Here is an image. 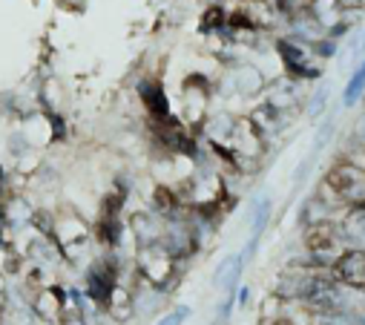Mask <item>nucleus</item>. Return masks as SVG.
I'll list each match as a JSON object with an SVG mask.
<instances>
[{
    "instance_id": "4468645a",
    "label": "nucleus",
    "mask_w": 365,
    "mask_h": 325,
    "mask_svg": "<svg viewBox=\"0 0 365 325\" xmlns=\"http://www.w3.org/2000/svg\"><path fill=\"white\" fill-rule=\"evenodd\" d=\"M325 104H328V89L322 87V89H317V92H314V101H311V107H308V109H311V118H317V116H319Z\"/></svg>"
},
{
    "instance_id": "39448f33",
    "label": "nucleus",
    "mask_w": 365,
    "mask_h": 325,
    "mask_svg": "<svg viewBox=\"0 0 365 325\" xmlns=\"http://www.w3.org/2000/svg\"><path fill=\"white\" fill-rule=\"evenodd\" d=\"M115 288H118V285H115V271H112L109 262H98V265H92L87 271V294H89V299L109 302Z\"/></svg>"
},
{
    "instance_id": "f257e3e1",
    "label": "nucleus",
    "mask_w": 365,
    "mask_h": 325,
    "mask_svg": "<svg viewBox=\"0 0 365 325\" xmlns=\"http://www.w3.org/2000/svg\"><path fill=\"white\" fill-rule=\"evenodd\" d=\"M322 187L348 207L359 204V202H365V167H359L354 161H337L328 167Z\"/></svg>"
},
{
    "instance_id": "6e6552de",
    "label": "nucleus",
    "mask_w": 365,
    "mask_h": 325,
    "mask_svg": "<svg viewBox=\"0 0 365 325\" xmlns=\"http://www.w3.org/2000/svg\"><path fill=\"white\" fill-rule=\"evenodd\" d=\"M244 256L242 254H233V256H224L219 265H216V271H213V285L216 288H227V291H233L236 288V282L244 271Z\"/></svg>"
},
{
    "instance_id": "9d476101",
    "label": "nucleus",
    "mask_w": 365,
    "mask_h": 325,
    "mask_svg": "<svg viewBox=\"0 0 365 325\" xmlns=\"http://www.w3.org/2000/svg\"><path fill=\"white\" fill-rule=\"evenodd\" d=\"M365 95V58L362 64L354 69V75L348 78V84H345V92H342V104L345 107H354L359 98Z\"/></svg>"
},
{
    "instance_id": "7ed1b4c3",
    "label": "nucleus",
    "mask_w": 365,
    "mask_h": 325,
    "mask_svg": "<svg viewBox=\"0 0 365 325\" xmlns=\"http://www.w3.org/2000/svg\"><path fill=\"white\" fill-rule=\"evenodd\" d=\"M331 276L351 291H365V247H345L331 262Z\"/></svg>"
},
{
    "instance_id": "ddd939ff",
    "label": "nucleus",
    "mask_w": 365,
    "mask_h": 325,
    "mask_svg": "<svg viewBox=\"0 0 365 325\" xmlns=\"http://www.w3.org/2000/svg\"><path fill=\"white\" fill-rule=\"evenodd\" d=\"M311 55H317V58H334V55H337V41H334V37L311 41Z\"/></svg>"
},
{
    "instance_id": "f8f14e48",
    "label": "nucleus",
    "mask_w": 365,
    "mask_h": 325,
    "mask_svg": "<svg viewBox=\"0 0 365 325\" xmlns=\"http://www.w3.org/2000/svg\"><path fill=\"white\" fill-rule=\"evenodd\" d=\"M222 26H227L224 9L222 6H210V12H204V17H202V32H213V29H222Z\"/></svg>"
},
{
    "instance_id": "1a4fd4ad",
    "label": "nucleus",
    "mask_w": 365,
    "mask_h": 325,
    "mask_svg": "<svg viewBox=\"0 0 365 325\" xmlns=\"http://www.w3.org/2000/svg\"><path fill=\"white\" fill-rule=\"evenodd\" d=\"M132 227H136V239H139L141 247L161 242V225L152 213H136L132 216Z\"/></svg>"
},
{
    "instance_id": "f3484780",
    "label": "nucleus",
    "mask_w": 365,
    "mask_h": 325,
    "mask_svg": "<svg viewBox=\"0 0 365 325\" xmlns=\"http://www.w3.org/2000/svg\"><path fill=\"white\" fill-rule=\"evenodd\" d=\"M271 325H296V322H291V319H274Z\"/></svg>"
},
{
    "instance_id": "2eb2a0df",
    "label": "nucleus",
    "mask_w": 365,
    "mask_h": 325,
    "mask_svg": "<svg viewBox=\"0 0 365 325\" xmlns=\"http://www.w3.org/2000/svg\"><path fill=\"white\" fill-rule=\"evenodd\" d=\"M187 317H190V308H176V311H170L167 317H161L156 325H181Z\"/></svg>"
},
{
    "instance_id": "20e7f679",
    "label": "nucleus",
    "mask_w": 365,
    "mask_h": 325,
    "mask_svg": "<svg viewBox=\"0 0 365 325\" xmlns=\"http://www.w3.org/2000/svg\"><path fill=\"white\" fill-rule=\"evenodd\" d=\"M276 52L287 69V78L294 81H319L322 69L311 61V49H302L294 41H276Z\"/></svg>"
},
{
    "instance_id": "0eeeda50",
    "label": "nucleus",
    "mask_w": 365,
    "mask_h": 325,
    "mask_svg": "<svg viewBox=\"0 0 365 325\" xmlns=\"http://www.w3.org/2000/svg\"><path fill=\"white\" fill-rule=\"evenodd\" d=\"M267 222H271V199H267V196H259V199L253 202V216H251V242H247V251L242 254L244 262L251 259V254L256 251V245H259V239H262V234H265Z\"/></svg>"
},
{
    "instance_id": "f03ea898",
    "label": "nucleus",
    "mask_w": 365,
    "mask_h": 325,
    "mask_svg": "<svg viewBox=\"0 0 365 325\" xmlns=\"http://www.w3.org/2000/svg\"><path fill=\"white\" fill-rule=\"evenodd\" d=\"M339 242H342V227L331 219H317L311 225H305V231H302L305 251L317 259H325V262H334L331 254L339 251Z\"/></svg>"
},
{
    "instance_id": "423d86ee",
    "label": "nucleus",
    "mask_w": 365,
    "mask_h": 325,
    "mask_svg": "<svg viewBox=\"0 0 365 325\" xmlns=\"http://www.w3.org/2000/svg\"><path fill=\"white\" fill-rule=\"evenodd\" d=\"M139 95H141V101H144V107H147V112H150L152 121H161V124L170 121L167 95H164V87H161L159 81H141Z\"/></svg>"
},
{
    "instance_id": "9b49d317",
    "label": "nucleus",
    "mask_w": 365,
    "mask_h": 325,
    "mask_svg": "<svg viewBox=\"0 0 365 325\" xmlns=\"http://www.w3.org/2000/svg\"><path fill=\"white\" fill-rule=\"evenodd\" d=\"M152 204H156V210H159V213L170 216V213H176L179 199H176V193H172L170 187L159 184V187H156V193H152Z\"/></svg>"
},
{
    "instance_id": "dca6fc26",
    "label": "nucleus",
    "mask_w": 365,
    "mask_h": 325,
    "mask_svg": "<svg viewBox=\"0 0 365 325\" xmlns=\"http://www.w3.org/2000/svg\"><path fill=\"white\" fill-rule=\"evenodd\" d=\"M362 3H365V0H339V6H342V9H359Z\"/></svg>"
}]
</instances>
